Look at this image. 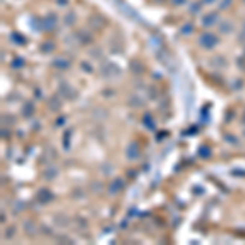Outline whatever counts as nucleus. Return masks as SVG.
Returning a JSON list of instances; mask_svg holds the SVG:
<instances>
[{"label": "nucleus", "mask_w": 245, "mask_h": 245, "mask_svg": "<svg viewBox=\"0 0 245 245\" xmlns=\"http://www.w3.org/2000/svg\"><path fill=\"white\" fill-rule=\"evenodd\" d=\"M199 155H201V157H209V150H207L206 147H204V149L201 147V152H199Z\"/></svg>", "instance_id": "nucleus-2"}, {"label": "nucleus", "mask_w": 245, "mask_h": 245, "mask_svg": "<svg viewBox=\"0 0 245 245\" xmlns=\"http://www.w3.org/2000/svg\"><path fill=\"white\" fill-rule=\"evenodd\" d=\"M38 199H39L41 203L46 204V203H49L51 199H53V195H51L49 190H41V191L38 193Z\"/></svg>", "instance_id": "nucleus-1"}]
</instances>
